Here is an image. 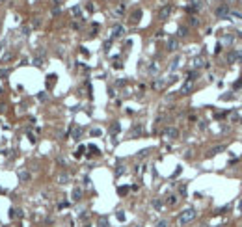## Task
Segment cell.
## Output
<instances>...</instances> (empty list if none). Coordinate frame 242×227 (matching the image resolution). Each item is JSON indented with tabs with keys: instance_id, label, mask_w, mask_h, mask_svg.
Here are the masks:
<instances>
[{
	"instance_id": "6da1fadb",
	"label": "cell",
	"mask_w": 242,
	"mask_h": 227,
	"mask_svg": "<svg viewBox=\"0 0 242 227\" xmlns=\"http://www.w3.org/2000/svg\"><path fill=\"white\" fill-rule=\"evenodd\" d=\"M196 216H198V212H196V209H185L181 214H179V218H177V222H179V225H188L192 220H196Z\"/></svg>"
},
{
	"instance_id": "7a4b0ae2",
	"label": "cell",
	"mask_w": 242,
	"mask_h": 227,
	"mask_svg": "<svg viewBox=\"0 0 242 227\" xmlns=\"http://www.w3.org/2000/svg\"><path fill=\"white\" fill-rule=\"evenodd\" d=\"M226 61H227L229 65H233V63H240V61H242V50H239V48L229 50L227 56H226Z\"/></svg>"
},
{
	"instance_id": "3957f363",
	"label": "cell",
	"mask_w": 242,
	"mask_h": 227,
	"mask_svg": "<svg viewBox=\"0 0 242 227\" xmlns=\"http://www.w3.org/2000/svg\"><path fill=\"white\" fill-rule=\"evenodd\" d=\"M229 11H231L229 6H227V4H222V6H218V7L214 9V15H216L218 19H227V17H229Z\"/></svg>"
},
{
	"instance_id": "277c9868",
	"label": "cell",
	"mask_w": 242,
	"mask_h": 227,
	"mask_svg": "<svg viewBox=\"0 0 242 227\" xmlns=\"http://www.w3.org/2000/svg\"><path fill=\"white\" fill-rule=\"evenodd\" d=\"M162 134H164V138H168V140H177V138H179V129H177V127H166Z\"/></svg>"
},
{
	"instance_id": "5b68a950",
	"label": "cell",
	"mask_w": 242,
	"mask_h": 227,
	"mask_svg": "<svg viewBox=\"0 0 242 227\" xmlns=\"http://www.w3.org/2000/svg\"><path fill=\"white\" fill-rule=\"evenodd\" d=\"M171 11H173V6H171V4H166V6H162V7H160V11H158V19H162V20L170 19Z\"/></svg>"
},
{
	"instance_id": "8992f818",
	"label": "cell",
	"mask_w": 242,
	"mask_h": 227,
	"mask_svg": "<svg viewBox=\"0 0 242 227\" xmlns=\"http://www.w3.org/2000/svg\"><path fill=\"white\" fill-rule=\"evenodd\" d=\"M203 7V0H190V6L186 7V11L188 13H196V11H199Z\"/></svg>"
},
{
	"instance_id": "52a82bcc",
	"label": "cell",
	"mask_w": 242,
	"mask_h": 227,
	"mask_svg": "<svg viewBox=\"0 0 242 227\" xmlns=\"http://www.w3.org/2000/svg\"><path fill=\"white\" fill-rule=\"evenodd\" d=\"M123 34H125V28L121 24H114L112 26V39H119V37H123Z\"/></svg>"
},
{
	"instance_id": "ba28073f",
	"label": "cell",
	"mask_w": 242,
	"mask_h": 227,
	"mask_svg": "<svg viewBox=\"0 0 242 227\" xmlns=\"http://www.w3.org/2000/svg\"><path fill=\"white\" fill-rule=\"evenodd\" d=\"M45 60H47V58H45V50L41 48V50L37 52V56L34 58V65H35V67H43V65H45Z\"/></svg>"
},
{
	"instance_id": "9c48e42d",
	"label": "cell",
	"mask_w": 242,
	"mask_h": 227,
	"mask_svg": "<svg viewBox=\"0 0 242 227\" xmlns=\"http://www.w3.org/2000/svg\"><path fill=\"white\" fill-rule=\"evenodd\" d=\"M142 134H144V125L136 123V125L130 129V138H138V136H142Z\"/></svg>"
},
{
	"instance_id": "30bf717a",
	"label": "cell",
	"mask_w": 242,
	"mask_h": 227,
	"mask_svg": "<svg viewBox=\"0 0 242 227\" xmlns=\"http://www.w3.org/2000/svg\"><path fill=\"white\" fill-rule=\"evenodd\" d=\"M177 48H179V39H177V37H170V39H168V50H170V52H175Z\"/></svg>"
},
{
	"instance_id": "8fae6325",
	"label": "cell",
	"mask_w": 242,
	"mask_h": 227,
	"mask_svg": "<svg viewBox=\"0 0 242 227\" xmlns=\"http://www.w3.org/2000/svg\"><path fill=\"white\" fill-rule=\"evenodd\" d=\"M9 218H11V220H19V218H24V212H22L21 209H15V207H13V209L9 211Z\"/></svg>"
},
{
	"instance_id": "7c38bea8",
	"label": "cell",
	"mask_w": 242,
	"mask_h": 227,
	"mask_svg": "<svg viewBox=\"0 0 242 227\" xmlns=\"http://www.w3.org/2000/svg\"><path fill=\"white\" fill-rule=\"evenodd\" d=\"M71 197H73V201H80V199H82V188H80V186H75L73 192H71Z\"/></svg>"
},
{
	"instance_id": "4fadbf2b",
	"label": "cell",
	"mask_w": 242,
	"mask_h": 227,
	"mask_svg": "<svg viewBox=\"0 0 242 227\" xmlns=\"http://www.w3.org/2000/svg\"><path fill=\"white\" fill-rule=\"evenodd\" d=\"M121 132V125L117 123V121H114L112 125H110V136H117Z\"/></svg>"
},
{
	"instance_id": "5bb4252c",
	"label": "cell",
	"mask_w": 242,
	"mask_h": 227,
	"mask_svg": "<svg viewBox=\"0 0 242 227\" xmlns=\"http://www.w3.org/2000/svg\"><path fill=\"white\" fill-rule=\"evenodd\" d=\"M71 136H73V140H75V142H78V140L82 138V127H73Z\"/></svg>"
},
{
	"instance_id": "9a60e30c",
	"label": "cell",
	"mask_w": 242,
	"mask_h": 227,
	"mask_svg": "<svg viewBox=\"0 0 242 227\" xmlns=\"http://www.w3.org/2000/svg\"><path fill=\"white\" fill-rule=\"evenodd\" d=\"M192 65H194V69H196V71H198V67H201V65H205V67H209V63H205V61H203V58H199V56L192 60Z\"/></svg>"
},
{
	"instance_id": "2e32d148",
	"label": "cell",
	"mask_w": 242,
	"mask_h": 227,
	"mask_svg": "<svg viewBox=\"0 0 242 227\" xmlns=\"http://www.w3.org/2000/svg\"><path fill=\"white\" fill-rule=\"evenodd\" d=\"M140 17H142V9H136V11L130 15V22H132V24H136V22L140 20Z\"/></svg>"
},
{
	"instance_id": "e0dca14e",
	"label": "cell",
	"mask_w": 242,
	"mask_h": 227,
	"mask_svg": "<svg viewBox=\"0 0 242 227\" xmlns=\"http://www.w3.org/2000/svg\"><path fill=\"white\" fill-rule=\"evenodd\" d=\"M166 84H168V80H164V78H157V82H155V89H164Z\"/></svg>"
},
{
	"instance_id": "ac0fdd59",
	"label": "cell",
	"mask_w": 242,
	"mask_h": 227,
	"mask_svg": "<svg viewBox=\"0 0 242 227\" xmlns=\"http://www.w3.org/2000/svg\"><path fill=\"white\" fill-rule=\"evenodd\" d=\"M179 61H181V58H179V56L171 60V63H170V71H171V73H175V69L179 67Z\"/></svg>"
},
{
	"instance_id": "d6986e66",
	"label": "cell",
	"mask_w": 242,
	"mask_h": 227,
	"mask_svg": "<svg viewBox=\"0 0 242 227\" xmlns=\"http://www.w3.org/2000/svg\"><path fill=\"white\" fill-rule=\"evenodd\" d=\"M222 151H226V145H216V147L211 149V157H214V155H218V153H222Z\"/></svg>"
},
{
	"instance_id": "ffe728a7",
	"label": "cell",
	"mask_w": 242,
	"mask_h": 227,
	"mask_svg": "<svg viewBox=\"0 0 242 227\" xmlns=\"http://www.w3.org/2000/svg\"><path fill=\"white\" fill-rule=\"evenodd\" d=\"M58 183H60V184H67V183H69V175H67V173H60V175H58Z\"/></svg>"
},
{
	"instance_id": "44dd1931",
	"label": "cell",
	"mask_w": 242,
	"mask_h": 227,
	"mask_svg": "<svg viewBox=\"0 0 242 227\" xmlns=\"http://www.w3.org/2000/svg\"><path fill=\"white\" fill-rule=\"evenodd\" d=\"M166 203H168L170 207H173V205L177 203V196H175V194H171V196H168V199H166Z\"/></svg>"
},
{
	"instance_id": "7402d4cb",
	"label": "cell",
	"mask_w": 242,
	"mask_h": 227,
	"mask_svg": "<svg viewBox=\"0 0 242 227\" xmlns=\"http://www.w3.org/2000/svg\"><path fill=\"white\" fill-rule=\"evenodd\" d=\"M177 34H179V37H185V35H188V28L186 26H179Z\"/></svg>"
},
{
	"instance_id": "603a6c76",
	"label": "cell",
	"mask_w": 242,
	"mask_h": 227,
	"mask_svg": "<svg viewBox=\"0 0 242 227\" xmlns=\"http://www.w3.org/2000/svg\"><path fill=\"white\" fill-rule=\"evenodd\" d=\"M56 84V75H48L47 76V86L50 88V86H54Z\"/></svg>"
},
{
	"instance_id": "cb8c5ba5",
	"label": "cell",
	"mask_w": 242,
	"mask_h": 227,
	"mask_svg": "<svg viewBox=\"0 0 242 227\" xmlns=\"http://www.w3.org/2000/svg\"><path fill=\"white\" fill-rule=\"evenodd\" d=\"M196 78H198V71L194 69V71H190V73H188V78H186V80H188V82H194Z\"/></svg>"
},
{
	"instance_id": "d4e9b609",
	"label": "cell",
	"mask_w": 242,
	"mask_h": 227,
	"mask_svg": "<svg viewBox=\"0 0 242 227\" xmlns=\"http://www.w3.org/2000/svg\"><path fill=\"white\" fill-rule=\"evenodd\" d=\"M190 89H192V82H188V80H186V84L181 88V93H188Z\"/></svg>"
},
{
	"instance_id": "484cf974",
	"label": "cell",
	"mask_w": 242,
	"mask_h": 227,
	"mask_svg": "<svg viewBox=\"0 0 242 227\" xmlns=\"http://www.w3.org/2000/svg\"><path fill=\"white\" fill-rule=\"evenodd\" d=\"M71 13H73V15H75V17H78V19H80V15H82V9H80V7H78V6H75V7H73V9H71Z\"/></svg>"
},
{
	"instance_id": "4316f807",
	"label": "cell",
	"mask_w": 242,
	"mask_h": 227,
	"mask_svg": "<svg viewBox=\"0 0 242 227\" xmlns=\"http://www.w3.org/2000/svg\"><path fill=\"white\" fill-rule=\"evenodd\" d=\"M13 58H15V54H13V52H7V54H4V60H2V61L7 63V61H11Z\"/></svg>"
},
{
	"instance_id": "83f0119b",
	"label": "cell",
	"mask_w": 242,
	"mask_h": 227,
	"mask_svg": "<svg viewBox=\"0 0 242 227\" xmlns=\"http://www.w3.org/2000/svg\"><path fill=\"white\" fill-rule=\"evenodd\" d=\"M86 149H88V147H86V145H80V147H78V149H76V153H75V157H76V158H78V157H82V155H84V151H86Z\"/></svg>"
},
{
	"instance_id": "f1b7e54d",
	"label": "cell",
	"mask_w": 242,
	"mask_h": 227,
	"mask_svg": "<svg viewBox=\"0 0 242 227\" xmlns=\"http://www.w3.org/2000/svg\"><path fill=\"white\" fill-rule=\"evenodd\" d=\"M19 179H21V181H30V173L21 171V173H19Z\"/></svg>"
},
{
	"instance_id": "f546056e",
	"label": "cell",
	"mask_w": 242,
	"mask_h": 227,
	"mask_svg": "<svg viewBox=\"0 0 242 227\" xmlns=\"http://www.w3.org/2000/svg\"><path fill=\"white\" fill-rule=\"evenodd\" d=\"M117 194H119V196L129 194V186H119V188H117Z\"/></svg>"
},
{
	"instance_id": "4dcf8cb0",
	"label": "cell",
	"mask_w": 242,
	"mask_h": 227,
	"mask_svg": "<svg viewBox=\"0 0 242 227\" xmlns=\"http://www.w3.org/2000/svg\"><path fill=\"white\" fill-rule=\"evenodd\" d=\"M149 73H151V75L158 73V65H157V63H151V65H149Z\"/></svg>"
},
{
	"instance_id": "1f68e13d",
	"label": "cell",
	"mask_w": 242,
	"mask_h": 227,
	"mask_svg": "<svg viewBox=\"0 0 242 227\" xmlns=\"http://www.w3.org/2000/svg\"><path fill=\"white\" fill-rule=\"evenodd\" d=\"M153 207H155L157 211H160V209H162V201H160V199H153Z\"/></svg>"
},
{
	"instance_id": "d6a6232c",
	"label": "cell",
	"mask_w": 242,
	"mask_h": 227,
	"mask_svg": "<svg viewBox=\"0 0 242 227\" xmlns=\"http://www.w3.org/2000/svg\"><path fill=\"white\" fill-rule=\"evenodd\" d=\"M114 69H123V63H121V60H114Z\"/></svg>"
},
{
	"instance_id": "836d02e7",
	"label": "cell",
	"mask_w": 242,
	"mask_h": 227,
	"mask_svg": "<svg viewBox=\"0 0 242 227\" xmlns=\"http://www.w3.org/2000/svg\"><path fill=\"white\" fill-rule=\"evenodd\" d=\"M88 149L91 151V155H99L101 151H99V147H95V145H88Z\"/></svg>"
},
{
	"instance_id": "e575fe53",
	"label": "cell",
	"mask_w": 242,
	"mask_h": 227,
	"mask_svg": "<svg viewBox=\"0 0 242 227\" xmlns=\"http://www.w3.org/2000/svg\"><path fill=\"white\" fill-rule=\"evenodd\" d=\"M99 227H108V220H106V218H101V220H99Z\"/></svg>"
},
{
	"instance_id": "d590c367",
	"label": "cell",
	"mask_w": 242,
	"mask_h": 227,
	"mask_svg": "<svg viewBox=\"0 0 242 227\" xmlns=\"http://www.w3.org/2000/svg\"><path fill=\"white\" fill-rule=\"evenodd\" d=\"M188 20H190V24H192V26H198V24H199V20H198V17H190Z\"/></svg>"
},
{
	"instance_id": "8d00e7d4",
	"label": "cell",
	"mask_w": 242,
	"mask_h": 227,
	"mask_svg": "<svg viewBox=\"0 0 242 227\" xmlns=\"http://www.w3.org/2000/svg\"><path fill=\"white\" fill-rule=\"evenodd\" d=\"M7 75H9L7 69H0V78H7Z\"/></svg>"
},
{
	"instance_id": "74e56055",
	"label": "cell",
	"mask_w": 242,
	"mask_h": 227,
	"mask_svg": "<svg viewBox=\"0 0 242 227\" xmlns=\"http://www.w3.org/2000/svg\"><path fill=\"white\" fill-rule=\"evenodd\" d=\"M101 134H103L101 129H93V130H91V136H101Z\"/></svg>"
},
{
	"instance_id": "f35d334b",
	"label": "cell",
	"mask_w": 242,
	"mask_h": 227,
	"mask_svg": "<svg viewBox=\"0 0 242 227\" xmlns=\"http://www.w3.org/2000/svg\"><path fill=\"white\" fill-rule=\"evenodd\" d=\"M179 194H181V196H186V184H181V188H179Z\"/></svg>"
},
{
	"instance_id": "ab89813d",
	"label": "cell",
	"mask_w": 242,
	"mask_h": 227,
	"mask_svg": "<svg viewBox=\"0 0 242 227\" xmlns=\"http://www.w3.org/2000/svg\"><path fill=\"white\" fill-rule=\"evenodd\" d=\"M116 216H117V220H119V222H125V214H123V211H119Z\"/></svg>"
},
{
	"instance_id": "60d3db41",
	"label": "cell",
	"mask_w": 242,
	"mask_h": 227,
	"mask_svg": "<svg viewBox=\"0 0 242 227\" xmlns=\"http://www.w3.org/2000/svg\"><path fill=\"white\" fill-rule=\"evenodd\" d=\"M155 227H168V222H166V220H160V222H157Z\"/></svg>"
},
{
	"instance_id": "b9f144b4",
	"label": "cell",
	"mask_w": 242,
	"mask_h": 227,
	"mask_svg": "<svg viewBox=\"0 0 242 227\" xmlns=\"http://www.w3.org/2000/svg\"><path fill=\"white\" fill-rule=\"evenodd\" d=\"M123 171H125V170H123V166H117V170H116V175L119 177V175H123Z\"/></svg>"
},
{
	"instance_id": "7bdbcfd3",
	"label": "cell",
	"mask_w": 242,
	"mask_h": 227,
	"mask_svg": "<svg viewBox=\"0 0 242 227\" xmlns=\"http://www.w3.org/2000/svg\"><path fill=\"white\" fill-rule=\"evenodd\" d=\"M110 43H112V39H108V41H106V43H104V50H106V52H108V50H110Z\"/></svg>"
},
{
	"instance_id": "ee69618b",
	"label": "cell",
	"mask_w": 242,
	"mask_h": 227,
	"mask_svg": "<svg viewBox=\"0 0 242 227\" xmlns=\"http://www.w3.org/2000/svg\"><path fill=\"white\" fill-rule=\"evenodd\" d=\"M147 153H149V149H144V151H140V153H138V157H140V158H142V157H145V155H147Z\"/></svg>"
},
{
	"instance_id": "f6af8a7d",
	"label": "cell",
	"mask_w": 242,
	"mask_h": 227,
	"mask_svg": "<svg viewBox=\"0 0 242 227\" xmlns=\"http://www.w3.org/2000/svg\"><path fill=\"white\" fill-rule=\"evenodd\" d=\"M52 13L58 15V13H60V6H54V7H52Z\"/></svg>"
},
{
	"instance_id": "bcb514c9",
	"label": "cell",
	"mask_w": 242,
	"mask_h": 227,
	"mask_svg": "<svg viewBox=\"0 0 242 227\" xmlns=\"http://www.w3.org/2000/svg\"><path fill=\"white\" fill-rule=\"evenodd\" d=\"M125 84H127V80H117V82H116V86H119V88L125 86Z\"/></svg>"
},
{
	"instance_id": "7dc6e473",
	"label": "cell",
	"mask_w": 242,
	"mask_h": 227,
	"mask_svg": "<svg viewBox=\"0 0 242 227\" xmlns=\"http://www.w3.org/2000/svg\"><path fill=\"white\" fill-rule=\"evenodd\" d=\"M80 220H88V212H86V211L80 212Z\"/></svg>"
},
{
	"instance_id": "c3c4849f",
	"label": "cell",
	"mask_w": 242,
	"mask_h": 227,
	"mask_svg": "<svg viewBox=\"0 0 242 227\" xmlns=\"http://www.w3.org/2000/svg\"><path fill=\"white\" fill-rule=\"evenodd\" d=\"M242 86V80H237V82H235V86H233V88H235V89H239V88H240Z\"/></svg>"
},
{
	"instance_id": "681fc988",
	"label": "cell",
	"mask_w": 242,
	"mask_h": 227,
	"mask_svg": "<svg viewBox=\"0 0 242 227\" xmlns=\"http://www.w3.org/2000/svg\"><path fill=\"white\" fill-rule=\"evenodd\" d=\"M116 13H117V15H121V13H123V4H121V6H119L117 9H116Z\"/></svg>"
},
{
	"instance_id": "f907efd6",
	"label": "cell",
	"mask_w": 242,
	"mask_h": 227,
	"mask_svg": "<svg viewBox=\"0 0 242 227\" xmlns=\"http://www.w3.org/2000/svg\"><path fill=\"white\" fill-rule=\"evenodd\" d=\"M80 52H82V54H84V56H89V52H88V50H86V48H84V47H80Z\"/></svg>"
},
{
	"instance_id": "816d5d0a",
	"label": "cell",
	"mask_w": 242,
	"mask_h": 227,
	"mask_svg": "<svg viewBox=\"0 0 242 227\" xmlns=\"http://www.w3.org/2000/svg\"><path fill=\"white\" fill-rule=\"evenodd\" d=\"M52 4H54V6H60V4H62V0H52Z\"/></svg>"
},
{
	"instance_id": "f5cc1de1",
	"label": "cell",
	"mask_w": 242,
	"mask_h": 227,
	"mask_svg": "<svg viewBox=\"0 0 242 227\" xmlns=\"http://www.w3.org/2000/svg\"><path fill=\"white\" fill-rule=\"evenodd\" d=\"M84 227H91V224H84Z\"/></svg>"
},
{
	"instance_id": "db71d44e",
	"label": "cell",
	"mask_w": 242,
	"mask_h": 227,
	"mask_svg": "<svg viewBox=\"0 0 242 227\" xmlns=\"http://www.w3.org/2000/svg\"><path fill=\"white\" fill-rule=\"evenodd\" d=\"M0 227H6V225H0Z\"/></svg>"
}]
</instances>
